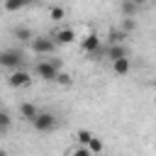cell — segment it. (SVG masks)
I'll return each instance as SVG.
<instances>
[{
    "mask_svg": "<svg viewBox=\"0 0 156 156\" xmlns=\"http://www.w3.org/2000/svg\"><path fill=\"white\" fill-rule=\"evenodd\" d=\"M119 29H122L124 34H129V32H134V29H136V20H127V17H124V20L119 22Z\"/></svg>",
    "mask_w": 156,
    "mask_h": 156,
    "instance_id": "19",
    "label": "cell"
},
{
    "mask_svg": "<svg viewBox=\"0 0 156 156\" xmlns=\"http://www.w3.org/2000/svg\"><path fill=\"white\" fill-rule=\"evenodd\" d=\"M49 20H54V22L66 20V7H63V5H51V7H49Z\"/></svg>",
    "mask_w": 156,
    "mask_h": 156,
    "instance_id": "14",
    "label": "cell"
},
{
    "mask_svg": "<svg viewBox=\"0 0 156 156\" xmlns=\"http://www.w3.org/2000/svg\"><path fill=\"white\" fill-rule=\"evenodd\" d=\"M41 110L34 105V102H20V119H24V122H34L37 119V115H39Z\"/></svg>",
    "mask_w": 156,
    "mask_h": 156,
    "instance_id": "8",
    "label": "cell"
},
{
    "mask_svg": "<svg viewBox=\"0 0 156 156\" xmlns=\"http://www.w3.org/2000/svg\"><path fill=\"white\" fill-rule=\"evenodd\" d=\"M61 71H63L61 58H41L34 66V76L39 80H46V83H56V78H58Z\"/></svg>",
    "mask_w": 156,
    "mask_h": 156,
    "instance_id": "1",
    "label": "cell"
},
{
    "mask_svg": "<svg viewBox=\"0 0 156 156\" xmlns=\"http://www.w3.org/2000/svg\"><path fill=\"white\" fill-rule=\"evenodd\" d=\"M10 124H12V117H10L7 110H2V112H0V132L7 134V132H10Z\"/></svg>",
    "mask_w": 156,
    "mask_h": 156,
    "instance_id": "17",
    "label": "cell"
},
{
    "mask_svg": "<svg viewBox=\"0 0 156 156\" xmlns=\"http://www.w3.org/2000/svg\"><path fill=\"white\" fill-rule=\"evenodd\" d=\"M22 61H24V54L22 49H2L0 51V66L5 71H20L22 68Z\"/></svg>",
    "mask_w": 156,
    "mask_h": 156,
    "instance_id": "3",
    "label": "cell"
},
{
    "mask_svg": "<svg viewBox=\"0 0 156 156\" xmlns=\"http://www.w3.org/2000/svg\"><path fill=\"white\" fill-rule=\"evenodd\" d=\"M119 10H122V15H124L127 20H134V17H136V10H139V5H136V2H129V0H124V2L119 5Z\"/></svg>",
    "mask_w": 156,
    "mask_h": 156,
    "instance_id": "11",
    "label": "cell"
},
{
    "mask_svg": "<svg viewBox=\"0 0 156 156\" xmlns=\"http://www.w3.org/2000/svg\"><path fill=\"white\" fill-rule=\"evenodd\" d=\"M93 136H95V134H93L90 129H78V132H76V144H78V146H88V144L93 141Z\"/></svg>",
    "mask_w": 156,
    "mask_h": 156,
    "instance_id": "13",
    "label": "cell"
},
{
    "mask_svg": "<svg viewBox=\"0 0 156 156\" xmlns=\"http://www.w3.org/2000/svg\"><path fill=\"white\" fill-rule=\"evenodd\" d=\"M29 83H32V73L24 71V68L12 71V73L7 76V85H10V88H27Z\"/></svg>",
    "mask_w": 156,
    "mask_h": 156,
    "instance_id": "7",
    "label": "cell"
},
{
    "mask_svg": "<svg viewBox=\"0 0 156 156\" xmlns=\"http://www.w3.org/2000/svg\"><path fill=\"white\" fill-rule=\"evenodd\" d=\"M105 58L110 63H115V61H122V58H129V56H127V49L119 44V46H105Z\"/></svg>",
    "mask_w": 156,
    "mask_h": 156,
    "instance_id": "9",
    "label": "cell"
},
{
    "mask_svg": "<svg viewBox=\"0 0 156 156\" xmlns=\"http://www.w3.org/2000/svg\"><path fill=\"white\" fill-rule=\"evenodd\" d=\"M15 37H17L20 41H29V44L37 39V37H34V32H32L29 27H15Z\"/></svg>",
    "mask_w": 156,
    "mask_h": 156,
    "instance_id": "12",
    "label": "cell"
},
{
    "mask_svg": "<svg viewBox=\"0 0 156 156\" xmlns=\"http://www.w3.org/2000/svg\"><path fill=\"white\" fill-rule=\"evenodd\" d=\"M124 37H127V34H124V32H122V29H119V27H117V29H115V27H112V29H110V32H107V46H119V44H122V39H124Z\"/></svg>",
    "mask_w": 156,
    "mask_h": 156,
    "instance_id": "10",
    "label": "cell"
},
{
    "mask_svg": "<svg viewBox=\"0 0 156 156\" xmlns=\"http://www.w3.org/2000/svg\"><path fill=\"white\" fill-rule=\"evenodd\" d=\"M154 102H156V93H154Z\"/></svg>",
    "mask_w": 156,
    "mask_h": 156,
    "instance_id": "22",
    "label": "cell"
},
{
    "mask_svg": "<svg viewBox=\"0 0 156 156\" xmlns=\"http://www.w3.org/2000/svg\"><path fill=\"white\" fill-rule=\"evenodd\" d=\"M32 51L39 54V56H51V54L56 51V41H54L51 37H37V39L32 41Z\"/></svg>",
    "mask_w": 156,
    "mask_h": 156,
    "instance_id": "6",
    "label": "cell"
},
{
    "mask_svg": "<svg viewBox=\"0 0 156 156\" xmlns=\"http://www.w3.org/2000/svg\"><path fill=\"white\" fill-rule=\"evenodd\" d=\"M112 71H115L117 76H127V73L132 71V63H129V58H122V61H115V63H112Z\"/></svg>",
    "mask_w": 156,
    "mask_h": 156,
    "instance_id": "15",
    "label": "cell"
},
{
    "mask_svg": "<svg viewBox=\"0 0 156 156\" xmlns=\"http://www.w3.org/2000/svg\"><path fill=\"white\" fill-rule=\"evenodd\" d=\"M80 51H83L85 56H90V58H100V56H105V46H102V39H100L95 32L85 34V37L80 39Z\"/></svg>",
    "mask_w": 156,
    "mask_h": 156,
    "instance_id": "2",
    "label": "cell"
},
{
    "mask_svg": "<svg viewBox=\"0 0 156 156\" xmlns=\"http://www.w3.org/2000/svg\"><path fill=\"white\" fill-rule=\"evenodd\" d=\"M2 7L12 12V10H20V7H22V2H12V0H7V2H2Z\"/></svg>",
    "mask_w": 156,
    "mask_h": 156,
    "instance_id": "21",
    "label": "cell"
},
{
    "mask_svg": "<svg viewBox=\"0 0 156 156\" xmlns=\"http://www.w3.org/2000/svg\"><path fill=\"white\" fill-rule=\"evenodd\" d=\"M88 149H90V154H93V156H100V154H102V149H105V144H102V139L95 134V136H93V141L88 144Z\"/></svg>",
    "mask_w": 156,
    "mask_h": 156,
    "instance_id": "16",
    "label": "cell"
},
{
    "mask_svg": "<svg viewBox=\"0 0 156 156\" xmlns=\"http://www.w3.org/2000/svg\"><path fill=\"white\" fill-rule=\"evenodd\" d=\"M51 39L56 41V46H68V44H73V41L78 39V34H76L73 27L61 24V27H56V29L51 32Z\"/></svg>",
    "mask_w": 156,
    "mask_h": 156,
    "instance_id": "5",
    "label": "cell"
},
{
    "mask_svg": "<svg viewBox=\"0 0 156 156\" xmlns=\"http://www.w3.org/2000/svg\"><path fill=\"white\" fill-rule=\"evenodd\" d=\"M56 124H58V117H56L51 110H41V112L37 115V119L32 122V127H34L37 132H41V134L54 132V129H56Z\"/></svg>",
    "mask_w": 156,
    "mask_h": 156,
    "instance_id": "4",
    "label": "cell"
},
{
    "mask_svg": "<svg viewBox=\"0 0 156 156\" xmlns=\"http://www.w3.org/2000/svg\"><path fill=\"white\" fill-rule=\"evenodd\" d=\"M56 83H58V85H71V83H73V76H71V73H66V71H61V73H58V78H56Z\"/></svg>",
    "mask_w": 156,
    "mask_h": 156,
    "instance_id": "20",
    "label": "cell"
},
{
    "mask_svg": "<svg viewBox=\"0 0 156 156\" xmlns=\"http://www.w3.org/2000/svg\"><path fill=\"white\" fill-rule=\"evenodd\" d=\"M66 156H93V154H90L88 146H78V144H73V146L66 151Z\"/></svg>",
    "mask_w": 156,
    "mask_h": 156,
    "instance_id": "18",
    "label": "cell"
},
{
    "mask_svg": "<svg viewBox=\"0 0 156 156\" xmlns=\"http://www.w3.org/2000/svg\"><path fill=\"white\" fill-rule=\"evenodd\" d=\"M154 149H156V144H154Z\"/></svg>",
    "mask_w": 156,
    "mask_h": 156,
    "instance_id": "23",
    "label": "cell"
}]
</instances>
